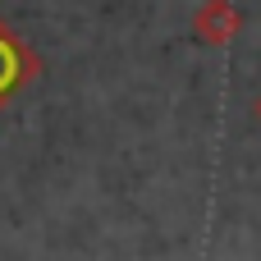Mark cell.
Masks as SVG:
<instances>
[{
    "label": "cell",
    "mask_w": 261,
    "mask_h": 261,
    "mask_svg": "<svg viewBox=\"0 0 261 261\" xmlns=\"http://www.w3.org/2000/svg\"><path fill=\"white\" fill-rule=\"evenodd\" d=\"M41 73V55L5 23V14H0V110L32 83Z\"/></svg>",
    "instance_id": "6da1fadb"
},
{
    "label": "cell",
    "mask_w": 261,
    "mask_h": 261,
    "mask_svg": "<svg viewBox=\"0 0 261 261\" xmlns=\"http://www.w3.org/2000/svg\"><path fill=\"white\" fill-rule=\"evenodd\" d=\"M243 32V9L234 0H202L193 9V37L202 46H229Z\"/></svg>",
    "instance_id": "7a4b0ae2"
},
{
    "label": "cell",
    "mask_w": 261,
    "mask_h": 261,
    "mask_svg": "<svg viewBox=\"0 0 261 261\" xmlns=\"http://www.w3.org/2000/svg\"><path fill=\"white\" fill-rule=\"evenodd\" d=\"M252 119L261 124V92H257V101H252Z\"/></svg>",
    "instance_id": "3957f363"
}]
</instances>
